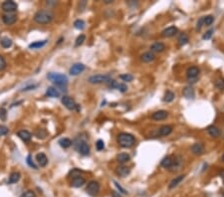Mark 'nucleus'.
Segmentation results:
<instances>
[{
  "instance_id": "46",
  "label": "nucleus",
  "mask_w": 224,
  "mask_h": 197,
  "mask_svg": "<svg viewBox=\"0 0 224 197\" xmlns=\"http://www.w3.org/2000/svg\"><path fill=\"white\" fill-rule=\"evenodd\" d=\"M213 32H214V30L213 29H211V30H209V31H207L205 34L203 35V40H208V39H210V38L212 37V35H213Z\"/></svg>"
},
{
  "instance_id": "23",
  "label": "nucleus",
  "mask_w": 224,
  "mask_h": 197,
  "mask_svg": "<svg viewBox=\"0 0 224 197\" xmlns=\"http://www.w3.org/2000/svg\"><path fill=\"white\" fill-rule=\"evenodd\" d=\"M46 96L50 97V98H59L60 92L58 91V89L53 88V87H49L46 91Z\"/></svg>"
},
{
  "instance_id": "32",
  "label": "nucleus",
  "mask_w": 224,
  "mask_h": 197,
  "mask_svg": "<svg viewBox=\"0 0 224 197\" xmlns=\"http://www.w3.org/2000/svg\"><path fill=\"white\" fill-rule=\"evenodd\" d=\"M174 98H175L174 93L171 92V91H167V92H165V94H164L163 102H165V103H170V102L173 101Z\"/></svg>"
},
{
  "instance_id": "47",
  "label": "nucleus",
  "mask_w": 224,
  "mask_h": 197,
  "mask_svg": "<svg viewBox=\"0 0 224 197\" xmlns=\"http://www.w3.org/2000/svg\"><path fill=\"white\" fill-rule=\"evenodd\" d=\"M9 132V130L4 125H0V137L2 135H6Z\"/></svg>"
},
{
  "instance_id": "55",
  "label": "nucleus",
  "mask_w": 224,
  "mask_h": 197,
  "mask_svg": "<svg viewBox=\"0 0 224 197\" xmlns=\"http://www.w3.org/2000/svg\"><path fill=\"white\" fill-rule=\"evenodd\" d=\"M222 160H223V162H224V154H223V156H222Z\"/></svg>"
},
{
  "instance_id": "29",
  "label": "nucleus",
  "mask_w": 224,
  "mask_h": 197,
  "mask_svg": "<svg viewBox=\"0 0 224 197\" xmlns=\"http://www.w3.org/2000/svg\"><path fill=\"white\" fill-rule=\"evenodd\" d=\"M20 173L19 172H12L10 174V176H9V179H8V184H14L16 182L19 181V179H20Z\"/></svg>"
},
{
  "instance_id": "30",
  "label": "nucleus",
  "mask_w": 224,
  "mask_h": 197,
  "mask_svg": "<svg viewBox=\"0 0 224 197\" xmlns=\"http://www.w3.org/2000/svg\"><path fill=\"white\" fill-rule=\"evenodd\" d=\"M0 45H1L3 48L7 49V48H10L12 46V40L8 37H3L0 39Z\"/></svg>"
},
{
  "instance_id": "17",
  "label": "nucleus",
  "mask_w": 224,
  "mask_h": 197,
  "mask_svg": "<svg viewBox=\"0 0 224 197\" xmlns=\"http://www.w3.org/2000/svg\"><path fill=\"white\" fill-rule=\"evenodd\" d=\"M84 184H86V180L82 176H79V177H76V178H73L72 181H71V186L75 187V188H79V187H82Z\"/></svg>"
},
{
  "instance_id": "52",
  "label": "nucleus",
  "mask_w": 224,
  "mask_h": 197,
  "mask_svg": "<svg viewBox=\"0 0 224 197\" xmlns=\"http://www.w3.org/2000/svg\"><path fill=\"white\" fill-rule=\"evenodd\" d=\"M112 196L113 197H121V194L117 193V191H112Z\"/></svg>"
},
{
  "instance_id": "54",
  "label": "nucleus",
  "mask_w": 224,
  "mask_h": 197,
  "mask_svg": "<svg viewBox=\"0 0 224 197\" xmlns=\"http://www.w3.org/2000/svg\"><path fill=\"white\" fill-rule=\"evenodd\" d=\"M105 2H106V3H112L113 1H112V0H106Z\"/></svg>"
},
{
  "instance_id": "15",
  "label": "nucleus",
  "mask_w": 224,
  "mask_h": 197,
  "mask_svg": "<svg viewBox=\"0 0 224 197\" xmlns=\"http://www.w3.org/2000/svg\"><path fill=\"white\" fill-rule=\"evenodd\" d=\"M176 33H177V28L174 26H170L166 29H164V30L161 32V35L165 38H170V37L174 36Z\"/></svg>"
},
{
  "instance_id": "9",
  "label": "nucleus",
  "mask_w": 224,
  "mask_h": 197,
  "mask_svg": "<svg viewBox=\"0 0 224 197\" xmlns=\"http://www.w3.org/2000/svg\"><path fill=\"white\" fill-rule=\"evenodd\" d=\"M85 65L84 64H82V63H76V64H74V65L70 68V71H69V73H70V75L71 76H78V75H80L81 73L83 72L84 70H85Z\"/></svg>"
},
{
  "instance_id": "28",
  "label": "nucleus",
  "mask_w": 224,
  "mask_h": 197,
  "mask_svg": "<svg viewBox=\"0 0 224 197\" xmlns=\"http://www.w3.org/2000/svg\"><path fill=\"white\" fill-rule=\"evenodd\" d=\"M46 44H47V40L36 41V42H33V43H31L30 45H29V48H30V49H40V48L44 47Z\"/></svg>"
},
{
  "instance_id": "1",
  "label": "nucleus",
  "mask_w": 224,
  "mask_h": 197,
  "mask_svg": "<svg viewBox=\"0 0 224 197\" xmlns=\"http://www.w3.org/2000/svg\"><path fill=\"white\" fill-rule=\"evenodd\" d=\"M53 19V13L49 10H39L34 15V20L39 24H48Z\"/></svg>"
},
{
  "instance_id": "25",
  "label": "nucleus",
  "mask_w": 224,
  "mask_h": 197,
  "mask_svg": "<svg viewBox=\"0 0 224 197\" xmlns=\"http://www.w3.org/2000/svg\"><path fill=\"white\" fill-rule=\"evenodd\" d=\"M184 177H185V175H178V176H176L175 178H173V180H171V182L170 183V185H168V188L173 189V188H174V187H176L178 184H179L184 179Z\"/></svg>"
},
{
  "instance_id": "12",
  "label": "nucleus",
  "mask_w": 224,
  "mask_h": 197,
  "mask_svg": "<svg viewBox=\"0 0 224 197\" xmlns=\"http://www.w3.org/2000/svg\"><path fill=\"white\" fill-rule=\"evenodd\" d=\"M174 161H175V159H174V157H173V156H171V155L165 156V157L163 158V159L161 160L160 165H161L162 167H164V168L170 169V168H171V167H173V163H174Z\"/></svg>"
},
{
  "instance_id": "41",
  "label": "nucleus",
  "mask_w": 224,
  "mask_h": 197,
  "mask_svg": "<svg viewBox=\"0 0 224 197\" xmlns=\"http://www.w3.org/2000/svg\"><path fill=\"white\" fill-rule=\"evenodd\" d=\"M96 148L98 150H103L104 148H105V143L102 140H97V143H96Z\"/></svg>"
},
{
  "instance_id": "4",
  "label": "nucleus",
  "mask_w": 224,
  "mask_h": 197,
  "mask_svg": "<svg viewBox=\"0 0 224 197\" xmlns=\"http://www.w3.org/2000/svg\"><path fill=\"white\" fill-rule=\"evenodd\" d=\"M62 104L66 106L68 109H70V111H78L79 112L81 108L79 106V105L76 104V102L74 101L72 98H70V97L68 96H64L62 97Z\"/></svg>"
},
{
  "instance_id": "2",
  "label": "nucleus",
  "mask_w": 224,
  "mask_h": 197,
  "mask_svg": "<svg viewBox=\"0 0 224 197\" xmlns=\"http://www.w3.org/2000/svg\"><path fill=\"white\" fill-rule=\"evenodd\" d=\"M135 137L128 132H122L118 135V143L122 147H132L135 144Z\"/></svg>"
},
{
  "instance_id": "34",
  "label": "nucleus",
  "mask_w": 224,
  "mask_h": 197,
  "mask_svg": "<svg viewBox=\"0 0 224 197\" xmlns=\"http://www.w3.org/2000/svg\"><path fill=\"white\" fill-rule=\"evenodd\" d=\"M85 21L82 20V19H77L76 21L74 22V27L78 29V30H83L84 28H85Z\"/></svg>"
},
{
  "instance_id": "3",
  "label": "nucleus",
  "mask_w": 224,
  "mask_h": 197,
  "mask_svg": "<svg viewBox=\"0 0 224 197\" xmlns=\"http://www.w3.org/2000/svg\"><path fill=\"white\" fill-rule=\"evenodd\" d=\"M48 80H50L52 83H54L56 86L59 87H66L68 84V78L64 74L61 73H49L47 75Z\"/></svg>"
},
{
  "instance_id": "36",
  "label": "nucleus",
  "mask_w": 224,
  "mask_h": 197,
  "mask_svg": "<svg viewBox=\"0 0 224 197\" xmlns=\"http://www.w3.org/2000/svg\"><path fill=\"white\" fill-rule=\"evenodd\" d=\"M86 40V36L84 34H82V35H80L79 37L77 38L76 39V43H75V47H79V46H81L83 43H84V41Z\"/></svg>"
},
{
  "instance_id": "49",
  "label": "nucleus",
  "mask_w": 224,
  "mask_h": 197,
  "mask_svg": "<svg viewBox=\"0 0 224 197\" xmlns=\"http://www.w3.org/2000/svg\"><path fill=\"white\" fill-rule=\"evenodd\" d=\"M114 183H115V185H116L117 188H118V189L120 190V192L123 193V194H128V191H126V189L123 188V187H122L121 185H120V184H119L118 182H117V181H114Z\"/></svg>"
},
{
  "instance_id": "14",
  "label": "nucleus",
  "mask_w": 224,
  "mask_h": 197,
  "mask_svg": "<svg viewBox=\"0 0 224 197\" xmlns=\"http://www.w3.org/2000/svg\"><path fill=\"white\" fill-rule=\"evenodd\" d=\"M129 172H131V169H129L128 166H125V165H120L117 167V169H116V173L121 177L128 176Z\"/></svg>"
},
{
  "instance_id": "27",
  "label": "nucleus",
  "mask_w": 224,
  "mask_h": 197,
  "mask_svg": "<svg viewBox=\"0 0 224 197\" xmlns=\"http://www.w3.org/2000/svg\"><path fill=\"white\" fill-rule=\"evenodd\" d=\"M129 159H131V156L129 155L128 153H120L117 155V160H118L119 163L121 164H125L126 162H128V161H129Z\"/></svg>"
},
{
  "instance_id": "38",
  "label": "nucleus",
  "mask_w": 224,
  "mask_h": 197,
  "mask_svg": "<svg viewBox=\"0 0 224 197\" xmlns=\"http://www.w3.org/2000/svg\"><path fill=\"white\" fill-rule=\"evenodd\" d=\"M26 162H27L28 165L30 166V167H32L33 169H38V168H37V165L33 162V160H32L31 154H29V155L27 156V158H26Z\"/></svg>"
},
{
  "instance_id": "35",
  "label": "nucleus",
  "mask_w": 224,
  "mask_h": 197,
  "mask_svg": "<svg viewBox=\"0 0 224 197\" xmlns=\"http://www.w3.org/2000/svg\"><path fill=\"white\" fill-rule=\"evenodd\" d=\"M214 21V17L212 15H208V16H204V25L206 26H210Z\"/></svg>"
},
{
  "instance_id": "37",
  "label": "nucleus",
  "mask_w": 224,
  "mask_h": 197,
  "mask_svg": "<svg viewBox=\"0 0 224 197\" xmlns=\"http://www.w3.org/2000/svg\"><path fill=\"white\" fill-rule=\"evenodd\" d=\"M120 78L124 81V82H132L134 80V76L131 75V74H124V75L120 76Z\"/></svg>"
},
{
  "instance_id": "11",
  "label": "nucleus",
  "mask_w": 224,
  "mask_h": 197,
  "mask_svg": "<svg viewBox=\"0 0 224 197\" xmlns=\"http://www.w3.org/2000/svg\"><path fill=\"white\" fill-rule=\"evenodd\" d=\"M17 20V16L13 13H6L2 16V21L5 25H12Z\"/></svg>"
},
{
  "instance_id": "6",
  "label": "nucleus",
  "mask_w": 224,
  "mask_h": 197,
  "mask_svg": "<svg viewBox=\"0 0 224 197\" xmlns=\"http://www.w3.org/2000/svg\"><path fill=\"white\" fill-rule=\"evenodd\" d=\"M111 80V76L110 75H94L91 76L88 81L91 84H102V83H108L109 81Z\"/></svg>"
},
{
  "instance_id": "19",
  "label": "nucleus",
  "mask_w": 224,
  "mask_h": 197,
  "mask_svg": "<svg viewBox=\"0 0 224 197\" xmlns=\"http://www.w3.org/2000/svg\"><path fill=\"white\" fill-rule=\"evenodd\" d=\"M17 135L24 141V143H28V141H30L31 138H32V134L28 131H25V130L19 131L17 132Z\"/></svg>"
},
{
  "instance_id": "44",
  "label": "nucleus",
  "mask_w": 224,
  "mask_h": 197,
  "mask_svg": "<svg viewBox=\"0 0 224 197\" xmlns=\"http://www.w3.org/2000/svg\"><path fill=\"white\" fill-rule=\"evenodd\" d=\"M117 90H119L120 92L122 93H125L128 91V87H126L125 84H118V86H117Z\"/></svg>"
},
{
  "instance_id": "39",
  "label": "nucleus",
  "mask_w": 224,
  "mask_h": 197,
  "mask_svg": "<svg viewBox=\"0 0 224 197\" xmlns=\"http://www.w3.org/2000/svg\"><path fill=\"white\" fill-rule=\"evenodd\" d=\"M19 197H36V194L33 190H28V191H25L24 193L19 196Z\"/></svg>"
},
{
  "instance_id": "42",
  "label": "nucleus",
  "mask_w": 224,
  "mask_h": 197,
  "mask_svg": "<svg viewBox=\"0 0 224 197\" xmlns=\"http://www.w3.org/2000/svg\"><path fill=\"white\" fill-rule=\"evenodd\" d=\"M36 135H37V137H39V138H40V137L41 138H44L47 135V131H44V130H42V128H40V130H38L36 131Z\"/></svg>"
},
{
  "instance_id": "31",
  "label": "nucleus",
  "mask_w": 224,
  "mask_h": 197,
  "mask_svg": "<svg viewBox=\"0 0 224 197\" xmlns=\"http://www.w3.org/2000/svg\"><path fill=\"white\" fill-rule=\"evenodd\" d=\"M178 44L180 45V46H184V45H186L188 43V41H189V38L185 34V33H181L179 36H178Z\"/></svg>"
},
{
  "instance_id": "51",
  "label": "nucleus",
  "mask_w": 224,
  "mask_h": 197,
  "mask_svg": "<svg viewBox=\"0 0 224 197\" xmlns=\"http://www.w3.org/2000/svg\"><path fill=\"white\" fill-rule=\"evenodd\" d=\"M37 86H38V85H32V86H29V87H27V88L23 89V90H22V91H28V90H34L35 88H37Z\"/></svg>"
},
{
  "instance_id": "53",
  "label": "nucleus",
  "mask_w": 224,
  "mask_h": 197,
  "mask_svg": "<svg viewBox=\"0 0 224 197\" xmlns=\"http://www.w3.org/2000/svg\"><path fill=\"white\" fill-rule=\"evenodd\" d=\"M220 176H221V179L223 180V182H224V170L221 171V173H220Z\"/></svg>"
},
{
  "instance_id": "7",
  "label": "nucleus",
  "mask_w": 224,
  "mask_h": 197,
  "mask_svg": "<svg viewBox=\"0 0 224 197\" xmlns=\"http://www.w3.org/2000/svg\"><path fill=\"white\" fill-rule=\"evenodd\" d=\"M199 74V69L197 67H190L188 68V70L186 71V76H187V79L188 81L191 83H194L196 82L197 80V76H198Z\"/></svg>"
},
{
  "instance_id": "13",
  "label": "nucleus",
  "mask_w": 224,
  "mask_h": 197,
  "mask_svg": "<svg viewBox=\"0 0 224 197\" xmlns=\"http://www.w3.org/2000/svg\"><path fill=\"white\" fill-rule=\"evenodd\" d=\"M168 112L164 109H160V111H157L154 112L151 115V119H154V121H162V119H165L167 118Z\"/></svg>"
},
{
  "instance_id": "21",
  "label": "nucleus",
  "mask_w": 224,
  "mask_h": 197,
  "mask_svg": "<svg viewBox=\"0 0 224 197\" xmlns=\"http://www.w3.org/2000/svg\"><path fill=\"white\" fill-rule=\"evenodd\" d=\"M204 145L202 143H196L192 144V146H191V151H192V153L196 154V155H198V154H201L204 152Z\"/></svg>"
},
{
  "instance_id": "48",
  "label": "nucleus",
  "mask_w": 224,
  "mask_h": 197,
  "mask_svg": "<svg viewBox=\"0 0 224 197\" xmlns=\"http://www.w3.org/2000/svg\"><path fill=\"white\" fill-rule=\"evenodd\" d=\"M203 24H204V17H201L198 21H197V24H196V30L197 31H199L201 28H202V26H203Z\"/></svg>"
},
{
  "instance_id": "50",
  "label": "nucleus",
  "mask_w": 224,
  "mask_h": 197,
  "mask_svg": "<svg viewBox=\"0 0 224 197\" xmlns=\"http://www.w3.org/2000/svg\"><path fill=\"white\" fill-rule=\"evenodd\" d=\"M6 67V61L2 56H0V71L4 70Z\"/></svg>"
},
{
  "instance_id": "10",
  "label": "nucleus",
  "mask_w": 224,
  "mask_h": 197,
  "mask_svg": "<svg viewBox=\"0 0 224 197\" xmlns=\"http://www.w3.org/2000/svg\"><path fill=\"white\" fill-rule=\"evenodd\" d=\"M76 149L83 155H88L90 153V146L86 141H80L76 145Z\"/></svg>"
},
{
  "instance_id": "40",
  "label": "nucleus",
  "mask_w": 224,
  "mask_h": 197,
  "mask_svg": "<svg viewBox=\"0 0 224 197\" xmlns=\"http://www.w3.org/2000/svg\"><path fill=\"white\" fill-rule=\"evenodd\" d=\"M215 87L218 90H223L224 89V80L223 79H218L215 82Z\"/></svg>"
},
{
  "instance_id": "16",
  "label": "nucleus",
  "mask_w": 224,
  "mask_h": 197,
  "mask_svg": "<svg viewBox=\"0 0 224 197\" xmlns=\"http://www.w3.org/2000/svg\"><path fill=\"white\" fill-rule=\"evenodd\" d=\"M165 49V45L161 42H155L151 46V53H160Z\"/></svg>"
},
{
  "instance_id": "43",
  "label": "nucleus",
  "mask_w": 224,
  "mask_h": 197,
  "mask_svg": "<svg viewBox=\"0 0 224 197\" xmlns=\"http://www.w3.org/2000/svg\"><path fill=\"white\" fill-rule=\"evenodd\" d=\"M80 173H81V170L77 169V168H74L70 172V175H71V177H72V179H73V178H76V177H79L80 176Z\"/></svg>"
},
{
  "instance_id": "5",
  "label": "nucleus",
  "mask_w": 224,
  "mask_h": 197,
  "mask_svg": "<svg viewBox=\"0 0 224 197\" xmlns=\"http://www.w3.org/2000/svg\"><path fill=\"white\" fill-rule=\"evenodd\" d=\"M86 191H87L88 194L92 197L98 195V193L100 191V183L98 181H96V180H92V181H90L87 184Z\"/></svg>"
},
{
  "instance_id": "24",
  "label": "nucleus",
  "mask_w": 224,
  "mask_h": 197,
  "mask_svg": "<svg viewBox=\"0 0 224 197\" xmlns=\"http://www.w3.org/2000/svg\"><path fill=\"white\" fill-rule=\"evenodd\" d=\"M171 132H173V128L170 125H163L158 131V134L161 135V137H166V135L170 134Z\"/></svg>"
},
{
  "instance_id": "22",
  "label": "nucleus",
  "mask_w": 224,
  "mask_h": 197,
  "mask_svg": "<svg viewBox=\"0 0 224 197\" xmlns=\"http://www.w3.org/2000/svg\"><path fill=\"white\" fill-rule=\"evenodd\" d=\"M207 132H208L210 137H218L219 135L221 134L219 128L214 127V125H209V127L207 128Z\"/></svg>"
},
{
  "instance_id": "8",
  "label": "nucleus",
  "mask_w": 224,
  "mask_h": 197,
  "mask_svg": "<svg viewBox=\"0 0 224 197\" xmlns=\"http://www.w3.org/2000/svg\"><path fill=\"white\" fill-rule=\"evenodd\" d=\"M1 8L3 9V11L7 12V13H12L17 10V4L14 1L9 0V1H4L2 3Z\"/></svg>"
},
{
  "instance_id": "18",
  "label": "nucleus",
  "mask_w": 224,
  "mask_h": 197,
  "mask_svg": "<svg viewBox=\"0 0 224 197\" xmlns=\"http://www.w3.org/2000/svg\"><path fill=\"white\" fill-rule=\"evenodd\" d=\"M36 160H37L38 164L41 167H45L47 165V163H48V157L46 156V154L43 153V152H40V153L37 154V155H36Z\"/></svg>"
},
{
  "instance_id": "26",
  "label": "nucleus",
  "mask_w": 224,
  "mask_h": 197,
  "mask_svg": "<svg viewBox=\"0 0 224 197\" xmlns=\"http://www.w3.org/2000/svg\"><path fill=\"white\" fill-rule=\"evenodd\" d=\"M154 58H155V56H154V53L147 52V53H144L142 55L141 60L142 61V62H145V63H149V62H151V61H154Z\"/></svg>"
},
{
  "instance_id": "20",
  "label": "nucleus",
  "mask_w": 224,
  "mask_h": 197,
  "mask_svg": "<svg viewBox=\"0 0 224 197\" xmlns=\"http://www.w3.org/2000/svg\"><path fill=\"white\" fill-rule=\"evenodd\" d=\"M182 94H183V96L188 100L194 99V97H195V93H194V90H193V88L191 86L185 87V88L183 89Z\"/></svg>"
},
{
  "instance_id": "33",
  "label": "nucleus",
  "mask_w": 224,
  "mask_h": 197,
  "mask_svg": "<svg viewBox=\"0 0 224 197\" xmlns=\"http://www.w3.org/2000/svg\"><path fill=\"white\" fill-rule=\"evenodd\" d=\"M59 144L61 147L68 148L72 145V140H69V138H61V140H59Z\"/></svg>"
},
{
  "instance_id": "45",
  "label": "nucleus",
  "mask_w": 224,
  "mask_h": 197,
  "mask_svg": "<svg viewBox=\"0 0 224 197\" xmlns=\"http://www.w3.org/2000/svg\"><path fill=\"white\" fill-rule=\"evenodd\" d=\"M6 115H7V112H6V109L4 108H1L0 109V119H1V121H5Z\"/></svg>"
}]
</instances>
